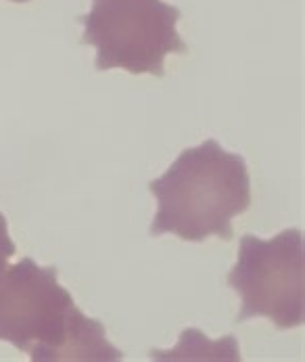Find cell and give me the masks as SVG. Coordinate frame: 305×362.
Wrapping results in <instances>:
<instances>
[{"mask_svg": "<svg viewBox=\"0 0 305 362\" xmlns=\"http://www.w3.org/2000/svg\"><path fill=\"white\" fill-rule=\"evenodd\" d=\"M0 341L34 362H115L121 352L56 281V270L23 258L0 268Z\"/></svg>", "mask_w": 305, "mask_h": 362, "instance_id": "obj_1", "label": "cell"}, {"mask_svg": "<svg viewBox=\"0 0 305 362\" xmlns=\"http://www.w3.org/2000/svg\"><path fill=\"white\" fill-rule=\"evenodd\" d=\"M157 199L151 235H176L184 241L232 239V220L251 207V182L245 159L205 141L182 151L169 170L149 185Z\"/></svg>", "mask_w": 305, "mask_h": 362, "instance_id": "obj_2", "label": "cell"}, {"mask_svg": "<svg viewBox=\"0 0 305 362\" xmlns=\"http://www.w3.org/2000/svg\"><path fill=\"white\" fill-rule=\"evenodd\" d=\"M180 11L163 0H92L82 42L97 49V69L165 76V57L186 52L176 25Z\"/></svg>", "mask_w": 305, "mask_h": 362, "instance_id": "obj_3", "label": "cell"}, {"mask_svg": "<svg viewBox=\"0 0 305 362\" xmlns=\"http://www.w3.org/2000/svg\"><path fill=\"white\" fill-rule=\"evenodd\" d=\"M228 287L243 302L239 322L263 316L278 329L304 327V233L289 228L270 241L245 235L241 239L239 259L228 274Z\"/></svg>", "mask_w": 305, "mask_h": 362, "instance_id": "obj_4", "label": "cell"}, {"mask_svg": "<svg viewBox=\"0 0 305 362\" xmlns=\"http://www.w3.org/2000/svg\"><path fill=\"white\" fill-rule=\"evenodd\" d=\"M15 254V243L8 237V226H6V218L0 214V268L8 264V259Z\"/></svg>", "mask_w": 305, "mask_h": 362, "instance_id": "obj_5", "label": "cell"}, {"mask_svg": "<svg viewBox=\"0 0 305 362\" xmlns=\"http://www.w3.org/2000/svg\"><path fill=\"white\" fill-rule=\"evenodd\" d=\"M13 2H30V0H13Z\"/></svg>", "mask_w": 305, "mask_h": 362, "instance_id": "obj_6", "label": "cell"}]
</instances>
